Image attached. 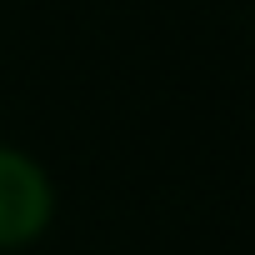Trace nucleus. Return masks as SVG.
Masks as SVG:
<instances>
[{"mask_svg":"<svg viewBox=\"0 0 255 255\" xmlns=\"http://www.w3.org/2000/svg\"><path fill=\"white\" fill-rule=\"evenodd\" d=\"M55 180L50 170L20 150V145H0V255L35 245L55 225Z\"/></svg>","mask_w":255,"mask_h":255,"instance_id":"f257e3e1","label":"nucleus"}]
</instances>
